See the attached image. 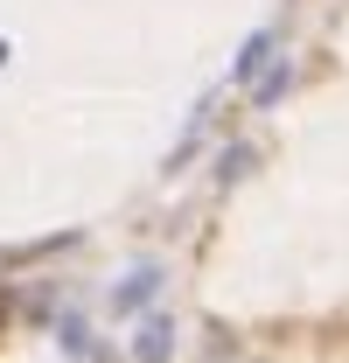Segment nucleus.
I'll return each mask as SVG.
<instances>
[{
	"mask_svg": "<svg viewBox=\"0 0 349 363\" xmlns=\"http://www.w3.org/2000/svg\"><path fill=\"white\" fill-rule=\"evenodd\" d=\"M147 294H154V272H133V286H126V301H119V308H133V301H147Z\"/></svg>",
	"mask_w": 349,
	"mask_h": 363,
	"instance_id": "nucleus-1",
	"label": "nucleus"
}]
</instances>
